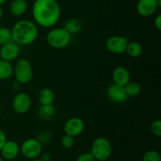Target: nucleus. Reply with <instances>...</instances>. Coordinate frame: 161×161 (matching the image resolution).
<instances>
[{
    "label": "nucleus",
    "mask_w": 161,
    "mask_h": 161,
    "mask_svg": "<svg viewBox=\"0 0 161 161\" xmlns=\"http://www.w3.org/2000/svg\"><path fill=\"white\" fill-rule=\"evenodd\" d=\"M28 3L26 0H13L9 6V11L15 17H20L26 13Z\"/></svg>",
    "instance_id": "2eb2a0df"
},
{
    "label": "nucleus",
    "mask_w": 161,
    "mask_h": 161,
    "mask_svg": "<svg viewBox=\"0 0 161 161\" xmlns=\"http://www.w3.org/2000/svg\"><path fill=\"white\" fill-rule=\"evenodd\" d=\"M113 80L116 84L124 86L130 81V72L124 66H117L113 72Z\"/></svg>",
    "instance_id": "4468645a"
},
{
    "label": "nucleus",
    "mask_w": 161,
    "mask_h": 161,
    "mask_svg": "<svg viewBox=\"0 0 161 161\" xmlns=\"http://www.w3.org/2000/svg\"><path fill=\"white\" fill-rule=\"evenodd\" d=\"M128 42V39L125 36H113L107 39L105 47L110 53L120 54L125 52Z\"/></svg>",
    "instance_id": "6e6552de"
},
{
    "label": "nucleus",
    "mask_w": 161,
    "mask_h": 161,
    "mask_svg": "<svg viewBox=\"0 0 161 161\" xmlns=\"http://www.w3.org/2000/svg\"><path fill=\"white\" fill-rule=\"evenodd\" d=\"M160 153L156 150H149L142 156V161H160Z\"/></svg>",
    "instance_id": "5701e85b"
},
{
    "label": "nucleus",
    "mask_w": 161,
    "mask_h": 161,
    "mask_svg": "<svg viewBox=\"0 0 161 161\" xmlns=\"http://www.w3.org/2000/svg\"><path fill=\"white\" fill-rule=\"evenodd\" d=\"M37 114L40 119L42 120H50L55 115V108L51 105H40L38 108Z\"/></svg>",
    "instance_id": "a211bd4d"
},
{
    "label": "nucleus",
    "mask_w": 161,
    "mask_h": 161,
    "mask_svg": "<svg viewBox=\"0 0 161 161\" xmlns=\"http://www.w3.org/2000/svg\"><path fill=\"white\" fill-rule=\"evenodd\" d=\"M157 6H158V7L160 8L161 6V0H157Z\"/></svg>",
    "instance_id": "473e14b6"
},
{
    "label": "nucleus",
    "mask_w": 161,
    "mask_h": 161,
    "mask_svg": "<svg viewBox=\"0 0 161 161\" xmlns=\"http://www.w3.org/2000/svg\"><path fill=\"white\" fill-rule=\"evenodd\" d=\"M3 17V9L1 8V6H0V20H2Z\"/></svg>",
    "instance_id": "7c9ffc66"
},
{
    "label": "nucleus",
    "mask_w": 161,
    "mask_h": 161,
    "mask_svg": "<svg viewBox=\"0 0 161 161\" xmlns=\"http://www.w3.org/2000/svg\"><path fill=\"white\" fill-rule=\"evenodd\" d=\"M20 52V46L14 42V41L7 42L1 46L0 48V58L1 59L7 61H12L17 59Z\"/></svg>",
    "instance_id": "9b49d317"
},
{
    "label": "nucleus",
    "mask_w": 161,
    "mask_h": 161,
    "mask_svg": "<svg viewBox=\"0 0 161 161\" xmlns=\"http://www.w3.org/2000/svg\"><path fill=\"white\" fill-rule=\"evenodd\" d=\"M41 159L43 161H50L51 160V155L50 153H41Z\"/></svg>",
    "instance_id": "c756f323"
},
{
    "label": "nucleus",
    "mask_w": 161,
    "mask_h": 161,
    "mask_svg": "<svg viewBox=\"0 0 161 161\" xmlns=\"http://www.w3.org/2000/svg\"><path fill=\"white\" fill-rule=\"evenodd\" d=\"M30 161H43L42 160L41 158H38V157H36V158H34V159H31Z\"/></svg>",
    "instance_id": "2f4dec72"
},
{
    "label": "nucleus",
    "mask_w": 161,
    "mask_h": 161,
    "mask_svg": "<svg viewBox=\"0 0 161 161\" xmlns=\"http://www.w3.org/2000/svg\"><path fill=\"white\" fill-rule=\"evenodd\" d=\"M20 153V146L15 141H6L0 150V154L3 160H12L18 156Z\"/></svg>",
    "instance_id": "ddd939ff"
},
{
    "label": "nucleus",
    "mask_w": 161,
    "mask_h": 161,
    "mask_svg": "<svg viewBox=\"0 0 161 161\" xmlns=\"http://www.w3.org/2000/svg\"><path fill=\"white\" fill-rule=\"evenodd\" d=\"M124 90L127 97H136L139 95L142 91V86L139 83L130 81L124 86Z\"/></svg>",
    "instance_id": "412c9836"
},
{
    "label": "nucleus",
    "mask_w": 161,
    "mask_h": 161,
    "mask_svg": "<svg viewBox=\"0 0 161 161\" xmlns=\"http://www.w3.org/2000/svg\"><path fill=\"white\" fill-rule=\"evenodd\" d=\"M125 52L129 57L133 58H138L143 52V47L141 43L138 42H128Z\"/></svg>",
    "instance_id": "aec40b11"
},
{
    "label": "nucleus",
    "mask_w": 161,
    "mask_h": 161,
    "mask_svg": "<svg viewBox=\"0 0 161 161\" xmlns=\"http://www.w3.org/2000/svg\"><path fill=\"white\" fill-rule=\"evenodd\" d=\"M38 98L40 105H51L54 102V92L50 88L44 87L39 91Z\"/></svg>",
    "instance_id": "f3484780"
},
{
    "label": "nucleus",
    "mask_w": 161,
    "mask_h": 161,
    "mask_svg": "<svg viewBox=\"0 0 161 161\" xmlns=\"http://www.w3.org/2000/svg\"><path fill=\"white\" fill-rule=\"evenodd\" d=\"M31 12L36 25L48 28L59 20L61 7L57 0H35Z\"/></svg>",
    "instance_id": "f257e3e1"
},
{
    "label": "nucleus",
    "mask_w": 161,
    "mask_h": 161,
    "mask_svg": "<svg viewBox=\"0 0 161 161\" xmlns=\"http://www.w3.org/2000/svg\"><path fill=\"white\" fill-rule=\"evenodd\" d=\"M157 0H138L137 11L143 17H149L153 15L158 9Z\"/></svg>",
    "instance_id": "f8f14e48"
},
{
    "label": "nucleus",
    "mask_w": 161,
    "mask_h": 161,
    "mask_svg": "<svg viewBox=\"0 0 161 161\" xmlns=\"http://www.w3.org/2000/svg\"><path fill=\"white\" fill-rule=\"evenodd\" d=\"M6 2V0H0V6H2V5L4 4Z\"/></svg>",
    "instance_id": "72a5a7b5"
},
{
    "label": "nucleus",
    "mask_w": 161,
    "mask_h": 161,
    "mask_svg": "<svg viewBox=\"0 0 161 161\" xmlns=\"http://www.w3.org/2000/svg\"><path fill=\"white\" fill-rule=\"evenodd\" d=\"M12 41L19 46H28L37 39L39 35L37 25L35 22L22 19L14 24L11 29Z\"/></svg>",
    "instance_id": "f03ea898"
},
{
    "label": "nucleus",
    "mask_w": 161,
    "mask_h": 161,
    "mask_svg": "<svg viewBox=\"0 0 161 161\" xmlns=\"http://www.w3.org/2000/svg\"><path fill=\"white\" fill-rule=\"evenodd\" d=\"M154 25H155L156 28L157 30H161V15L158 14L157 17H155V20H154Z\"/></svg>",
    "instance_id": "c85d7f7f"
},
{
    "label": "nucleus",
    "mask_w": 161,
    "mask_h": 161,
    "mask_svg": "<svg viewBox=\"0 0 161 161\" xmlns=\"http://www.w3.org/2000/svg\"><path fill=\"white\" fill-rule=\"evenodd\" d=\"M14 75L20 84L30 83L33 77V69L30 61L25 58L19 59L14 67Z\"/></svg>",
    "instance_id": "39448f33"
},
{
    "label": "nucleus",
    "mask_w": 161,
    "mask_h": 161,
    "mask_svg": "<svg viewBox=\"0 0 161 161\" xmlns=\"http://www.w3.org/2000/svg\"><path fill=\"white\" fill-rule=\"evenodd\" d=\"M62 28H64L71 35L77 34V33L80 32V31L82 30L83 24L80 19L73 17V18H70L65 20L63 23Z\"/></svg>",
    "instance_id": "dca6fc26"
},
{
    "label": "nucleus",
    "mask_w": 161,
    "mask_h": 161,
    "mask_svg": "<svg viewBox=\"0 0 161 161\" xmlns=\"http://www.w3.org/2000/svg\"><path fill=\"white\" fill-rule=\"evenodd\" d=\"M14 74V67L9 61L0 59V80H6Z\"/></svg>",
    "instance_id": "6ab92c4d"
},
{
    "label": "nucleus",
    "mask_w": 161,
    "mask_h": 161,
    "mask_svg": "<svg viewBox=\"0 0 161 161\" xmlns=\"http://www.w3.org/2000/svg\"><path fill=\"white\" fill-rule=\"evenodd\" d=\"M151 131L156 137L161 136V121L160 119H157L152 123Z\"/></svg>",
    "instance_id": "a878e982"
},
{
    "label": "nucleus",
    "mask_w": 161,
    "mask_h": 161,
    "mask_svg": "<svg viewBox=\"0 0 161 161\" xmlns=\"http://www.w3.org/2000/svg\"><path fill=\"white\" fill-rule=\"evenodd\" d=\"M76 161H95V159L94 158L91 152H88L80 154L77 157Z\"/></svg>",
    "instance_id": "bb28decb"
},
{
    "label": "nucleus",
    "mask_w": 161,
    "mask_h": 161,
    "mask_svg": "<svg viewBox=\"0 0 161 161\" xmlns=\"http://www.w3.org/2000/svg\"><path fill=\"white\" fill-rule=\"evenodd\" d=\"M38 140L42 144H47L52 139V134L49 130H41L38 135Z\"/></svg>",
    "instance_id": "393cba45"
},
{
    "label": "nucleus",
    "mask_w": 161,
    "mask_h": 161,
    "mask_svg": "<svg viewBox=\"0 0 161 161\" xmlns=\"http://www.w3.org/2000/svg\"><path fill=\"white\" fill-rule=\"evenodd\" d=\"M72 35L64 28H54L47 35V42L53 49H64L69 45Z\"/></svg>",
    "instance_id": "7ed1b4c3"
},
{
    "label": "nucleus",
    "mask_w": 161,
    "mask_h": 161,
    "mask_svg": "<svg viewBox=\"0 0 161 161\" xmlns=\"http://www.w3.org/2000/svg\"><path fill=\"white\" fill-rule=\"evenodd\" d=\"M61 144L64 149H70L75 145V138L74 137L69 135H64L61 139Z\"/></svg>",
    "instance_id": "b1692460"
},
{
    "label": "nucleus",
    "mask_w": 161,
    "mask_h": 161,
    "mask_svg": "<svg viewBox=\"0 0 161 161\" xmlns=\"http://www.w3.org/2000/svg\"><path fill=\"white\" fill-rule=\"evenodd\" d=\"M113 148L110 142L104 137L95 138L91 145V153L95 160L105 161L112 155Z\"/></svg>",
    "instance_id": "20e7f679"
},
{
    "label": "nucleus",
    "mask_w": 161,
    "mask_h": 161,
    "mask_svg": "<svg viewBox=\"0 0 161 161\" xmlns=\"http://www.w3.org/2000/svg\"><path fill=\"white\" fill-rule=\"evenodd\" d=\"M12 41L11 29L7 27H0V46Z\"/></svg>",
    "instance_id": "4be33fe9"
},
{
    "label": "nucleus",
    "mask_w": 161,
    "mask_h": 161,
    "mask_svg": "<svg viewBox=\"0 0 161 161\" xmlns=\"http://www.w3.org/2000/svg\"><path fill=\"white\" fill-rule=\"evenodd\" d=\"M85 128V124L79 117H72L67 119L64 125V131L66 135L76 137L81 135Z\"/></svg>",
    "instance_id": "1a4fd4ad"
},
{
    "label": "nucleus",
    "mask_w": 161,
    "mask_h": 161,
    "mask_svg": "<svg viewBox=\"0 0 161 161\" xmlns=\"http://www.w3.org/2000/svg\"><path fill=\"white\" fill-rule=\"evenodd\" d=\"M1 114H2V107L1 105H0V116H1Z\"/></svg>",
    "instance_id": "c9c22d12"
},
{
    "label": "nucleus",
    "mask_w": 161,
    "mask_h": 161,
    "mask_svg": "<svg viewBox=\"0 0 161 161\" xmlns=\"http://www.w3.org/2000/svg\"><path fill=\"white\" fill-rule=\"evenodd\" d=\"M7 141V138H6V134L4 133L3 130H2L0 129V150L3 148V146H4V144L6 143V142Z\"/></svg>",
    "instance_id": "cd10ccee"
},
{
    "label": "nucleus",
    "mask_w": 161,
    "mask_h": 161,
    "mask_svg": "<svg viewBox=\"0 0 161 161\" xmlns=\"http://www.w3.org/2000/svg\"><path fill=\"white\" fill-rule=\"evenodd\" d=\"M106 95L111 102L115 103H124L128 99L124 86H119L114 83L108 86L106 90Z\"/></svg>",
    "instance_id": "9d476101"
},
{
    "label": "nucleus",
    "mask_w": 161,
    "mask_h": 161,
    "mask_svg": "<svg viewBox=\"0 0 161 161\" xmlns=\"http://www.w3.org/2000/svg\"><path fill=\"white\" fill-rule=\"evenodd\" d=\"M0 161H3V157H2L1 154H0Z\"/></svg>",
    "instance_id": "f704fd0d"
},
{
    "label": "nucleus",
    "mask_w": 161,
    "mask_h": 161,
    "mask_svg": "<svg viewBox=\"0 0 161 161\" xmlns=\"http://www.w3.org/2000/svg\"><path fill=\"white\" fill-rule=\"evenodd\" d=\"M42 145L37 138H28L21 144L20 152L28 159H34L39 157L42 153Z\"/></svg>",
    "instance_id": "423d86ee"
},
{
    "label": "nucleus",
    "mask_w": 161,
    "mask_h": 161,
    "mask_svg": "<svg viewBox=\"0 0 161 161\" xmlns=\"http://www.w3.org/2000/svg\"><path fill=\"white\" fill-rule=\"evenodd\" d=\"M13 109L17 114H25L29 111L31 106V96L25 92L16 94L13 98Z\"/></svg>",
    "instance_id": "0eeeda50"
}]
</instances>
